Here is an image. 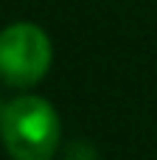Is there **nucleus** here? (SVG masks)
Returning a JSON list of instances; mask_svg holds the SVG:
<instances>
[{"label":"nucleus","mask_w":157,"mask_h":160,"mask_svg":"<svg viewBox=\"0 0 157 160\" xmlns=\"http://www.w3.org/2000/svg\"><path fill=\"white\" fill-rule=\"evenodd\" d=\"M51 37L28 20L11 22L0 31V82L17 90L34 87L51 70Z\"/></svg>","instance_id":"f03ea898"},{"label":"nucleus","mask_w":157,"mask_h":160,"mask_svg":"<svg viewBox=\"0 0 157 160\" xmlns=\"http://www.w3.org/2000/svg\"><path fill=\"white\" fill-rule=\"evenodd\" d=\"M0 138L11 160H53L62 143V121L42 96H17L3 107Z\"/></svg>","instance_id":"f257e3e1"},{"label":"nucleus","mask_w":157,"mask_h":160,"mask_svg":"<svg viewBox=\"0 0 157 160\" xmlns=\"http://www.w3.org/2000/svg\"><path fill=\"white\" fill-rule=\"evenodd\" d=\"M62 160H98V152L87 141H70L65 155H62Z\"/></svg>","instance_id":"7ed1b4c3"},{"label":"nucleus","mask_w":157,"mask_h":160,"mask_svg":"<svg viewBox=\"0 0 157 160\" xmlns=\"http://www.w3.org/2000/svg\"><path fill=\"white\" fill-rule=\"evenodd\" d=\"M3 107H6V104H3V101H0V115H3Z\"/></svg>","instance_id":"20e7f679"}]
</instances>
